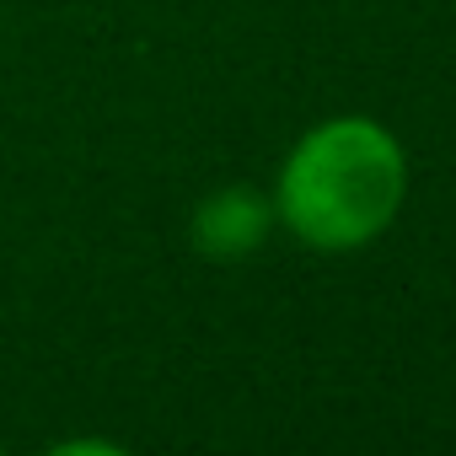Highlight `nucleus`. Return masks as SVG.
Returning a JSON list of instances; mask_svg holds the SVG:
<instances>
[{
    "mask_svg": "<svg viewBox=\"0 0 456 456\" xmlns=\"http://www.w3.org/2000/svg\"><path fill=\"white\" fill-rule=\"evenodd\" d=\"M403 204V151L370 118H333L312 129L280 177L285 225L322 248H365Z\"/></svg>",
    "mask_w": 456,
    "mask_h": 456,
    "instance_id": "f257e3e1",
    "label": "nucleus"
},
{
    "mask_svg": "<svg viewBox=\"0 0 456 456\" xmlns=\"http://www.w3.org/2000/svg\"><path fill=\"white\" fill-rule=\"evenodd\" d=\"M264 232H269V209L253 188H225L204 199V209L193 215V242L209 258H242L264 242Z\"/></svg>",
    "mask_w": 456,
    "mask_h": 456,
    "instance_id": "f03ea898",
    "label": "nucleus"
}]
</instances>
